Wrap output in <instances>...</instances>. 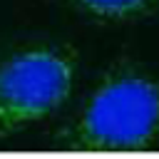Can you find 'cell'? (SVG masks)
Returning a JSON list of instances; mask_svg holds the SVG:
<instances>
[{
    "label": "cell",
    "mask_w": 159,
    "mask_h": 159,
    "mask_svg": "<svg viewBox=\"0 0 159 159\" xmlns=\"http://www.w3.org/2000/svg\"><path fill=\"white\" fill-rule=\"evenodd\" d=\"M75 57L60 47H30L0 57V137L50 114L70 97Z\"/></svg>",
    "instance_id": "2"
},
{
    "label": "cell",
    "mask_w": 159,
    "mask_h": 159,
    "mask_svg": "<svg viewBox=\"0 0 159 159\" xmlns=\"http://www.w3.org/2000/svg\"><path fill=\"white\" fill-rule=\"evenodd\" d=\"M72 139L92 152H139L159 144V84L139 72L107 77L89 97Z\"/></svg>",
    "instance_id": "1"
},
{
    "label": "cell",
    "mask_w": 159,
    "mask_h": 159,
    "mask_svg": "<svg viewBox=\"0 0 159 159\" xmlns=\"http://www.w3.org/2000/svg\"><path fill=\"white\" fill-rule=\"evenodd\" d=\"M157 0H75L84 12L99 20H129L144 15Z\"/></svg>",
    "instance_id": "3"
}]
</instances>
